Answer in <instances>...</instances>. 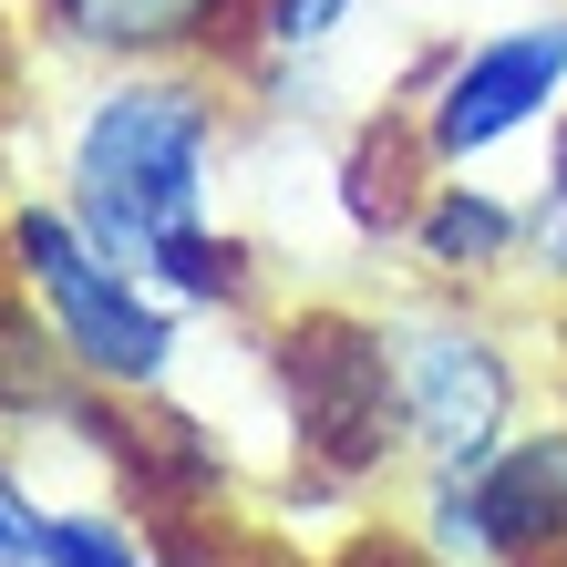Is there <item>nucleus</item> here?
<instances>
[{
    "label": "nucleus",
    "mask_w": 567,
    "mask_h": 567,
    "mask_svg": "<svg viewBox=\"0 0 567 567\" xmlns=\"http://www.w3.org/2000/svg\"><path fill=\"white\" fill-rule=\"evenodd\" d=\"M217 104L227 93L186 62H124V73L83 104L73 145H62V207L104 238L124 269L207 217L217 176Z\"/></svg>",
    "instance_id": "f257e3e1"
},
{
    "label": "nucleus",
    "mask_w": 567,
    "mask_h": 567,
    "mask_svg": "<svg viewBox=\"0 0 567 567\" xmlns=\"http://www.w3.org/2000/svg\"><path fill=\"white\" fill-rule=\"evenodd\" d=\"M0 248H11V279L31 289V310L52 320L62 361L114 392V403H145V392H165V372H176V299H165L145 269H124V258L93 238V227L62 207V196H21L11 227H0Z\"/></svg>",
    "instance_id": "f03ea898"
},
{
    "label": "nucleus",
    "mask_w": 567,
    "mask_h": 567,
    "mask_svg": "<svg viewBox=\"0 0 567 567\" xmlns=\"http://www.w3.org/2000/svg\"><path fill=\"white\" fill-rule=\"evenodd\" d=\"M392 341V392H403V444L423 475H464L516 433V361L475 310H403L382 320Z\"/></svg>",
    "instance_id": "7ed1b4c3"
},
{
    "label": "nucleus",
    "mask_w": 567,
    "mask_h": 567,
    "mask_svg": "<svg viewBox=\"0 0 567 567\" xmlns=\"http://www.w3.org/2000/svg\"><path fill=\"white\" fill-rule=\"evenodd\" d=\"M557 114H567V11L506 21V31H485V42H464L444 73H433L413 135H423L433 176H464V165H485L495 145L537 135Z\"/></svg>",
    "instance_id": "20e7f679"
},
{
    "label": "nucleus",
    "mask_w": 567,
    "mask_h": 567,
    "mask_svg": "<svg viewBox=\"0 0 567 567\" xmlns=\"http://www.w3.org/2000/svg\"><path fill=\"white\" fill-rule=\"evenodd\" d=\"M423 547L444 567H567V433H506L464 475H423Z\"/></svg>",
    "instance_id": "39448f33"
},
{
    "label": "nucleus",
    "mask_w": 567,
    "mask_h": 567,
    "mask_svg": "<svg viewBox=\"0 0 567 567\" xmlns=\"http://www.w3.org/2000/svg\"><path fill=\"white\" fill-rule=\"evenodd\" d=\"M289 361V423L330 475H372V464L413 454L403 444V392H392V341L382 320H289L279 330Z\"/></svg>",
    "instance_id": "423d86ee"
},
{
    "label": "nucleus",
    "mask_w": 567,
    "mask_h": 567,
    "mask_svg": "<svg viewBox=\"0 0 567 567\" xmlns=\"http://www.w3.org/2000/svg\"><path fill=\"white\" fill-rule=\"evenodd\" d=\"M52 21L93 62H196L238 21L258 42V0H52Z\"/></svg>",
    "instance_id": "0eeeda50"
},
{
    "label": "nucleus",
    "mask_w": 567,
    "mask_h": 567,
    "mask_svg": "<svg viewBox=\"0 0 567 567\" xmlns=\"http://www.w3.org/2000/svg\"><path fill=\"white\" fill-rule=\"evenodd\" d=\"M403 248L423 258L433 279H495V269H516V258H526V207H516V196H495V186L433 176L423 207H413V227H403Z\"/></svg>",
    "instance_id": "6e6552de"
},
{
    "label": "nucleus",
    "mask_w": 567,
    "mask_h": 567,
    "mask_svg": "<svg viewBox=\"0 0 567 567\" xmlns=\"http://www.w3.org/2000/svg\"><path fill=\"white\" fill-rule=\"evenodd\" d=\"M248 269H258V258L227 238V227H207V217L176 227V238L145 258V279L176 299V310H248V299H258V279H248Z\"/></svg>",
    "instance_id": "1a4fd4ad"
},
{
    "label": "nucleus",
    "mask_w": 567,
    "mask_h": 567,
    "mask_svg": "<svg viewBox=\"0 0 567 567\" xmlns=\"http://www.w3.org/2000/svg\"><path fill=\"white\" fill-rule=\"evenodd\" d=\"M11 506H21V526H31V567H155L145 547H135V526L124 516H93V506H42L21 475H11Z\"/></svg>",
    "instance_id": "9d476101"
},
{
    "label": "nucleus",
    "mask_w": 567,
    "mask_h": 567,
    "mask_svg": "<svg viewBox=\"0 0 567 567\" xmlns=\"http://www.w3.org/2000/svg\"><path fill=\"white\" fill-rule=\"evenodd\" d=\"M361 0H258V52H279V62H320L330 42L351 31Z\"/></svg>",
    "instance_id": "9b49d317"
},
{
    "label": "nucleus",
    "mask_w": 567,
    "mask_h": 567,
    "mask_svg": "<svg viewBox=\"0 0 567 567\" xmlns=\"http://www.w3.org/2000/svg\"><path fill=\"white\" fill-rule=\"evenodd\" d=\"M526 258L567 279V114L547 124V176H537V196H526Z\"/></svg>",
    "instance_id": "f8f14e48"
},
{
    "label": "nucleus",
    "mask_w": 567,
    "mask_h": 567,
    "mask_svg": "<svg viewBox=\"0 0 567 567\" xmlns=\"http://www.w3.org/2000/svg\"><path fill=\"white\" fill-rule=\"evenodd\" d=\"M0 567H31V526L11 506V475H0Z\"/></svg>",
    "instance_id": "ddd939ff"
}]
</instances>
